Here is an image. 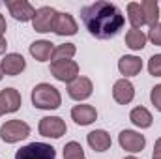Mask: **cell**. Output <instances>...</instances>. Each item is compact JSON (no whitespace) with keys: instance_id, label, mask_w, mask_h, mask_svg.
<instances>
[{"instance_id":"cell-6","label":"cell","mask_w":161,"mask_h":159,"mask_svg":"<svg viewBox=\"0 0 161 159\" xmlns=\"http://www.w3.org/2000/svg\"><path fill=\"white\" fill-rule=\"evenodd\" d=\"M38 131L47 139H60L66 135L68 125L60 116H43L38 123Z\"/></svg>"},{"instance_id":"cell-33","label":"cell","mask_w":161,"mask_h":159,"mask_svg":"<svg viewBox=\"0 0 161 159\" xmlns=\"http://www.w3.org/2000/svg\"><path fill=\"white\" fill-rule=\"evenodd\" d=\"M124 159H139V157H135V156H127V157H124Z\"/></svg>"},{"instance_id":"cell-32","label":"cell","mask_w":161,"mask_h":159,"mask_svg":"<svg viewBox=\"0 0 161 159\" xmlns=\"http://www.w3.org/2000/svg\"><path fill=\"white\" fill-rule=\"evenodd\" d=\"M4 79V71H2V66H0V80Z\"/></svg>"},{"instance_id":"cell-3","label":"cell","mask_w":161,"mask_h":159,"mask_svg":"<svg viewBox=\"0 0 161 159\" xmlns=\"http://www.w3.org/2000/svg\"><path fill=\"white\" fill-rule=\"evenodd\" d=\"M30 135V125L23 120H8L0 127V139L6 144H15Z\"/></svg>"},{"instance_id":"cell-10","label":"cell","mask_w":161,"mask_h":159,"mask_svg":"<svg viewBox=\"0 0 161 159\" xmlns=\"http://www.w3.org/2000/svg\"><path fill=\"white\" fill-rule=\"evenodd\" d=\"M94 92V84L88 77H82L79 75L73 82L68 84V96L75 101H86Z\"/></svg>"},{"instance_id":"cell-12","label":"cell","mask_w":161,"mask_h":159,"mask_svg":"<svg viewBox=\"0 0 161 159\" xmlns=\"http://www.w3.org/2000/svg\"><path fill=\"white\" fill-rule=\"evenodd\" d=\"M0 66H2L4 75H8V77H15V75H19V73L25 71V68H26V60H25V56L19 54V52H8V54H4Z\"/></svg>"},{"instance_id":"cell-9","label":"cell","mask_w":161,"mask_h":159,"mask_svg":"<svg viewBox=\"0 0 161 159\" xmlns=\"http://www.w3.org/2000/svg\"><path fill=\"white\" fill-rule=\"evenodd\" d=\"M6 6L9 9V15L21 23H28L36 15V8L28 0H6Z\"/></svg>"},{"instance_id":"cell-2","label":"cell","mask_w":161,"mask_h":159,"mask_svg":"<svg viewBox=\"0 0 161 159\" xmlns=\"http://www.w3.org/2000/svg\"><path fill=\"white\" fill-rule=\"evenodd\" d=\"M32 105L41 111H56L62 105V96L56 86L49 82H40L32 88Z\"/></svg>"},{"instance_id":"cell-8","label":"cell","mask_w":161,"mask_h":159,"mask_svg":"<svg viewBox=\"0 0 161 159\" xmlns=\"http://www.w3.org/2000/svg\"><path fill=\"white\" fill-rule=\"evenodd\" d=\"M56 9L51 8V6H41L36 9V15L32 19V26L36 32L40 34H47V32H53V26H54V19H56Z\"/></svg>"},{"instance_id":"cell-17","label":"cell","mask_w":161,"mask_h":159,"mask_svg":"<svg viewBox=\"0 0 161 159\" xmlns=\"http://www.w3.org/2000/svg\"><path fill=\"white\" fill-rule=\"evenodd\" d=\"M28 51H30V56H32L34 60H38V62H47V60H51V56H53L54 43L49 41V40H38V41H34V43H30Z\"/></svg>"},{"instance_id":"cell-24","label":"cell","mask_w":161,"mask_h":159,"mask_svg":"<svg viewBox=\"0 0 161 159\" xmlns=\"http://www.w3.org/2000/svg\"><path fill=\"white\" fill-rule=\"evenodd\" d=\"M64 159H84V150L77 140H71L64 146Z\"/></svg>"},{"instance_id":"cell-7","label":"cell","mask_w":161,"mask_h":159,"mask_svg":"<svg viewBox=\"0 0 161 159\" xmlns=\"http://www.w3.org/2000/svg\"><path fill=\"white\" fill-rule=\"evenodd\" d=\"M118 144L122 146V150H125L129 154H139L146 146V137L141 135L139 131L124 129V131H120V135H118Z\"/></svg>"},{"instance_id":"cell-20","label":"cell","mask_w":161,"mask_h":159,"mask_svg":"<svg viewBox=\"0 0 161 159\" xmlns=\"http://www.w3.org/2000/svg\"><path fill=\"white\" fill-rule=\"evenodd\" d=\"M125 11H127V21H129L131 28L141 30L146 25V19H144V11H142L141 2H129L127 8H125Z\"/></svg>"},{"instance_id":"cell-14","label":"cell","mask_w":161,"mask_h":159,"mask_svg":"<svg viewBox=\"0 0 161 159\" xmlns=\"http://www.w3.org/2000/svg\"><path fill=\"white\" fill-rule=\"evenodd\" d=\"M86 142L94 152H107L113 146V139L105 129H94L86 135Z\"/></svg>"},{"instance_id":"cell-31","label":"cell","mask_w":161,"mask_h":159,"mask_svg":"<svg viewBox=\"0 0 161 159\" xmlns=\"http://www.w3.org/2000/svg\"><path fill=\"white\" fill-rule=\"evenodd\" d=\"M4 114H8V112H6V105H4V101L0 97V116H4Z\"/></svg>"},{"instance_id":"cell-21","label":"cell","mask_w":161,"mask_h":159,"mask_svg":"<svg viewBox=\"0 0 161 159\" xmlns=\"http://www.w3.org/2000/svg\"><path fill=\"white\" fill-rule=\"evenodd\" d=\"M146 41L148 36L142 32V30H137V28H131L125 32V45L131 49V51H142L146 47Z\"/></svg>"},{"instance_id":"cell-30","label":"cell","mask_w":161,"mask_h":159,"mask_svg":"<svg viewBox=\"0 0 161 159\" xmlns=\"http://www.w3.org/2000/svg\"><path fill=\"white\" fill-rule=\"evenodd\" d=\"M6 49H8V41L6 38H0V54H6Z\"/></svg>"},{"instance_id":"cell-29","label":"cell","mask_w":161,"mask_h":159,"mask_svg":"<svg viewBox=\"0 0 161 159\" xmlns=\"http://www.w3.org/2000/svg\"><path fill=\"white\" fill-rule=\"evenodd\" d=\"M6 30H8V23H6V17L0 13V38H4Z\"/></svg>"},{"instance_id":"cell-13","label":"cell","mask_w":161,"mask_h":159,"mask_svg":"<svg viewBox=\"0 0 161 159\" xmlns=\"http://www.w3.org/2000/svg\"><path fill=\"white\" fill-rule=\"evenodd\" d=\"M79 30V25L71 13H56L53 32L56 36H75Z\"/></svg>"},{"instance_id":"cell-34","label":"cell","mask_w":161,"mask_h":159,"mask_svg":"<svg viewBox=\"0 0 161 159\" xmlns=\"http://www.w3.org/2000/svg\"><path fill=\"white\" fill-rule=\"evenodd\" d=\"M84 159H86V157H84Z\"/></svg>"},{"instance_id":"cell-23","label":"cell","mask_w":161,"mask_h":159,"mask_svg":"<svg viewBox=\"0 0 161 159\" xmlns=\"http://www.w3.org/2000/svg\"><path fill=\"white\" fill-rule=\"evenodd\" d=\"M77 52V47L75 43H62V45H56L54 51H53V56H51V62H64V60H71Z\"/></svg>"},{"instance_id":"cell-18","label":"cell","mask_w":161,"mask_h":159,"mask_svg":"<svg viewBox=\"0 0 161 159\" xmlns=\"http://www.w3.org/2000/svg\"><path fill=\"white\" fill-rule=\"evenodd\" d=\"M129 120H131V123H133L135 127H139V129H148V127H152V123H154V116H152V112H150L146 107H135V109H131Z\"/></svg>"},{"instance_id":"cell-1","label":"cell","mask_w":161,"mask_h":159,"mask_svg":"<svg viewBox=\"0 0 161 159\" xmlns=\"http://www.w3.org/2000/svg\"><path fill=\"white\" fill-rule=\"evenodd\" d=\"M80 21L96 40H111L124 28L125 15L116 4L97 0L80 9Z\"/></svg>"},{"instance_id":"cell-4","label":"cell","mask_w":161,"mask_h":159,"mask_svg":"<svg viewBox=\"0 0 161 159\" xmlns=\"http://www.w3.org/2000/svg\"><path fill=\"white\" fill-rule=\"evenodd\" d=\"M15 159H56V150L47 142H30L15 152Z\"/></svg>"},{"instance_id":"cell-5","label":"cell","mask_w":161,"mask_h":159,"mask_svg":"<svg viewBox=\"0 0 161 159\" xmlns=\"http://www.w3.org/2000/svg\"><path fill=\"white\" fill-rule=\"evenodd\" d=\"M51 75L60 82H73L79 77V64L75 60H64V62H51Z\"/></svg>"},{"instance_id":"cell-11","label":"cell","mask_w":161,"mask_h":159,"mask_svg":"<svg viewBox=\"0 0 161 159\" xmlns=\"http://www.w3.org/2000/svg\"><path fill=\"white\" fill-rule=\"evenodd\" d=\"M113 97L118 105H129L135 99V86L129 79H118L113 84Z\"/></svg>"},{"instance_id":"cell-25","label":"cell","mask_w":161,"mask_h":159,"mask_svg":"<svg viewBox=\"0 0 161 159\" xmlns=\"http://www.w3.org/2000/svg\"><path fill=\"white\" fill-rule=\"evenodd\" d=\"M148 73L152 77H161V54H154L148 60Z\"/></svg>"},{"instance_id":"cell-28","label":"cell","mask_w":161,"mask_h":159,"mask_svg":"<svg viewBox=\"0 0 161 159\" xmlns=\"http://www.w3.org/2000/svg\"><path fill=\"white\" fill-rule=\"evenodd\" d=\"M152 159H161V137L156 140V144H154V154H152Z\"/></svg>"},{"instance_id":"cell-22","label":"cell","mask_w":161,"mask_h":159,"mask_svg":"<svg viewBox=\"0 0 161 159\" xmlns=\"http://www.w3.org/2000/svg\"><path fill=\"white\" fill-rule=\"evenodd\" d=\"M142 6V11H144V19H146V25L152 28L159 23V4L156 0H144L141 2Z\"/></svg>"},{"instance_id":"cell-15","label":"cell","mask_w":161,"mask_h":159,"mask_svg":"<svg viewBox=\"0 0 161 159\" xmlns=\"http://www.w3.org/2000/svg\"><path fill=\"white\" fill-rule=\"evenodd\" d=\"M71 120L77 125H90V123H94L97 120V111L92 105L80 103V105H75L71 109Z\"/></svg>"},{"instance_id":"cell-19","label":"cell","mask_w":161,"mask_h":159,"mask_svg":"<svg viewBox=\"0 0 161 159\" xmlns=\"http://www.w3.org/2000/svg\"><path fill=\"white\" fill-rule=\"evenodd\" d=\"M0 97H2V101L6 105V112L8 114L17 112L21 109V105H23V97H21V94L15 88H4L0 92Z\"/></svg>"},{"instance_id":"cell-26","label":"cell","mask_w":161,"mask_h":159,"mask_svg":"<svg viewBox=\"0 0 161 159\" xmlns=\"http://www.w3.org/2000/svg\"><path fill=\"white\" fill-rule=\"evenodd\" d=\"M150 101H152V105L156 107V111L161 112V84H156V86L150 90Z\"/></svg>"},{"instance_id":"cell-16","label":"cell","mask_w":161,"mask_h":159,"mask_svg":"<svg viewBox=\"0 0 161 159\" xmlns=\"http://www.w3.org/2000/svg\"><path fill=\"white\" fill-rule=\"evenodd\" d=\"M118 71L124 75V79L135 77L142 71V60L135 54H124L118 60Z\"/></svg>"},{"instance_id":"cell-27","label":"cell","mask_w":161,"mask_h":159,"mask_svg":"<svg viewBox=\"0 0 161 159\" xmlns=\"http://www.w3.org/2000/svg\"><path fill=\"white\" fill-rule=\"evenodd\" d=\"M148 40L152 41L154 45L161 47V23H158L156 26L150 28V32H148Z\"/></svg>"}]
</instances>
